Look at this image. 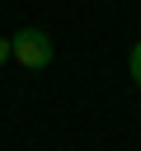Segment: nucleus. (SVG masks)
Wrapping results in <instances>:
<instances>
[{"mask_svg": "<svg viewBox=\"0 0 141 151\" xmlns=\"http://www.w3.org/2000/svg\"><path fill=\"white\" fill-rule=\"evenodd\" d=\"M9 47H14V61L28 66V71H38V66L52 61V38H47L42 28H19V33L9 38Z\"/></svg>", "mask_w": 141, "mask_h": 151, "instance_id": "f257e3e1", "label": "nucleus"}, {"mask_svg": "<svg viewBox=\"0 0 141 151\" xmlns=\"http://www.w3.org/2000/svg\"><path fill=\"white\" fill-rule=\"evenodd\" d=\"M127 71H132V80H136V90H141V42L132 47V57H127Z\"/></svg>", "mask_w": 141, "mask_h": 151, "instance_id": "f03ea898", "label": "nucleus"}, {"mask_svg": "<svg viewBox=\"0 0 141 151\" xmlns=\"http://www.w3.org/2000/svg\"><path fill=\"white\" fill-rule=\"evenodd\" d=\"M9 57H14V47H9V38H0V66H5Z\"/></svg>", "mask_w": 141, "mask_h": 151, "instance_id": "7ed1b4c3", "label": "nucleus"}]
</instances>
